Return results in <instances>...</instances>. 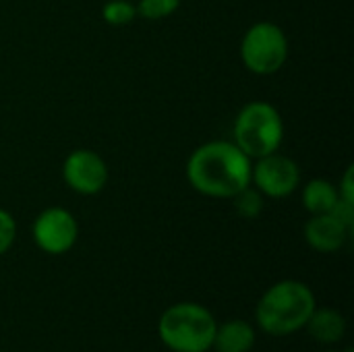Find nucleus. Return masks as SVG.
<instances>
[{
	"label": "nucleus",
	"instance_id": "nucleus-11",
	"mask_svg": "<svg viewBox=\"0 0 354 352\" xmlns=\"http://www.w3.org/2000/svg\"><path fill=\"white\" fill-rule=\"evenodd\" d=\"M257 342L255 326L247 319H228L218 324L212 351L216 352H251Z\"/></svg>",
	"mask_w": 354,
	"mask_h": 352
},
{
	"label": "nucleus",
	"instance_id": "nucleus-9",
	"mask_svg": "<svg viewBox=\"0 0 354 352\" xmlns=\"http://www.w3.org/2000/svg\"><path fill=\"white\" fill-rule=\"evenodd\" d=\"M351 232H353V228H348L332 212L311 216L307 220L305 228H303L305 243L317 253H336V251H340L346 245Z\"/></svg>",
	"mask_w": 354,
	"mask_h": 352
},
{
	"label": "nucleus",
	"instance_id": "nucleus-12",
	"mask_svg": "<svg viewBox=\"0 0 354 352\" xmlns=\"http://www.w3.org/2000/svg\"><path fill=\"white\" fill-rule=\"evenodd\" d=\"M338 189L332 180L328 178H311L309 183H305L303 193H301V201L303 207L315 216V214H330L336 203H338Z\"/></svg>",
	"mask_w": 354,
	"mask_h": 352
},
{
	"label": "nucleus",
	"instance_id": "nucleus-2",
	"mask_svg": "<svg viewBox=\"0 0 354 352\" xmlns=\"http://www.w3.org/2000/svg\"><path fill=\"white\" fill-rule=\"evenodd\" d=\"M317 307L311 286L301 280H280L272 284L255 305V324L268 336H292L305 330Z\"/></svg>",
	"mask_w": 354,
	"mask_h": 352
},
{
	"label": "nucleus",
	"instance_id": "nucleus-5",
	"mask_svg": "<svg viewBox=\"0 0 354 352\" xmlns=\"http://www.w3.org/2000/svg\"><path fill=\"white\" fill-rule=\"evenodd\" d=\"M241 60L253 75H276L288 60V35L272 21L253 23L241 39Z\"/></svg>",
	"mask_w": 354,
	"mask_h": 352
},
{
	"label": "nucleus",
	"instance_id": "nucleus-16",
	"mask_svg": "<svg viewBox=\"0 0 354 352\" xmlns=\"http://www.w3.org/2000/svg\"><path fill=\"white\" fill-rule=\"evenodd\" d=\"M17 239V222L10 212L0 207V257L10 251Z\"/></svg>",
	"mask_w": 354,
	"mask_h": 352
},
{
	"label": "nucleus",
	"instance_id": "nucleus-7",
	"mask_svg": "<svg viewBox=\"0 0 354 352\" xmlns=\"http://www.w3.org/2000/svg\"><path fill=\"white\" fill-rule=\"evenodd\" d=\"M251 185L263 197L284 199L299 189L301 168L292 158L280 154V149H278L274 154H268L263 158L253 160Z\"/></svg>",
	"mask_w": 354,
	"mask_h": 352
},
{
	"label": "nucleus",
	"instance_id": "nucleus-4",
	"mask_svg": "<svg viewBox=\"0 0 354 352\" xmlns=\"http://www.w3.org/2000/svg\"><path fill=\"white\" fill-rule=\"evenodd\" d=\"M232 141L251 160L278 151L284 141V120L278 108L263 100L245 104L234 118Z\"/></svg>",
	"mask_w": 354,
	"mask_h": 352
},
{
	"label": "nucleus",
	"instance_id": "nucleus-13",
	"mask_svg": "<svg viewBox=\"0 0 354 352\" xmlns=\"http://www.w3.org/2000/svg\"><path fill=\"white\" fill-rule=\"evenodd\" d=\"M232 205L236 210V214L245 220H255L261 216L263 212V195L253 187H245L243 191H239L234 197H232Z\"/></svg>",
	"mask_w": 354,
	"mask_h": 352
},
{
	"label": "nucleus",
	"instance_id": "nucleus-3",
	"mask_svg": "<svg viewBox=\"0 0 354 352\" xmlns=\"http://www.w3.org/2000/svg\"><path fill=\"white\" fill-rule=\"evenodd\" d=\"M218 322L214 313L193 301L170 305L158 322V336L172 352H209Z\"/></svg>",
	"mask_w": 354,
	"mask_h": 352
},
{
	"label": "nucleus",
	"instance_id": "nucleus-15",
	"mask_svg": "<svg viewBox=\"0 0 354 352\" xmlns=\"http://www.w3.org/2000/svg\"><path fill=\"white\" fill-rule=\"evenodd\" d=\"M137 15L147 21H162L170 15H174L180 6V0H139Z\"/></svg>",
	"mask_w": 354,
	"mask_h": 352
},
{
	"label": "nucleus",
	"instance_id": "nucleus-1",
	"mask_svg": "<svg viewBox=\"0 0 354 352\" xmlns=\"http://www.w3.org/2000/svg\"><path fill=\"white\" fill-rule=\"evenodd\" d=\"M253 160L234 143L214 139L195 147L187 160L189 185L212 199H232L251 185Z\"/></svg>",
	"mask_w": 354,
	"mask_h": 352
},
{
	"label": "nucleus",
	"instance_id": "nucleus-17",
	"mask_svg": "<svg viewBox=\"0 0 354 352\" xmlns=\"http://www.w3.org/2000/svg\"><path fill=\"white\" fill-rule=\"evenodd\" d=\"M336 189H338V197H340L342 201H346V203H354V168L353 166H348V168H346V172H344V176H342V180H340V185H338Z\"/></svg>",
	"mask_w": 354,
	"mask_h": 352
},
{
	"label": "nucleus",
	"instance_id": "nucleus-10",
	"mask_svg": "<svg viewBox=\"0 0 354 352\" xmlns=\"http://www.w3.org/2000/svg\"><path fill=\"white\" fill-rule=\"evenodd\" d=\"M307 334L322 346H334L346 336V319L338 309L332 307H315L307 326Z\"/></svg>",
	"mask_w": 354,
	"mask_h": 352
},
{
	"label": "nucleus",
	"instance_id": "nucleus-6",
	"mask_svg": "<svg viewBox=\"0 0 354 352\" xmlns=\"http://www.w3.org/2000/svg\"><path fill=\"white\" fill-rule=\"evenodd\" d=\"M31 239L39 251L48 255H64L79 239V222L66 207H46L31 224Z\"/></svg>",
	"mask_w": 354,
	"mask_h": 352
},
{
	"label": "nucleus",
	"instance_id": "nucleus-8",
	"mask_svg": "<svg viewBox=\"0 0 354 352\" xmlns=\"http://www.w3.org/2000/svg\"><path fill=\"white\" fill-rule=\"evenodd\" d=\"M110 170L106 160L93 149H73L62 162L64 185L79 195H97L106 189Z\"/></svg>",
	"mask_w": 354,
	"mask_h": 352
},
{
	"label": "nucleus",
	"instance_id": "nucleus-18",
	"mask_svg": "<svg viewBox=\"0 0 354 352\" xmlns=\"http://www.w3.org/2000/svg\"><path fill=\"white\" fill-rule=\"evenodd\" d=\"M324 352H342V351H334V349H328V351H324ZM351 352V351H348Z\"/></svg>",
	"mask_w": 354,
	"mask_h": 352
},
{
	"label": "nucleus",
	"instance_id": "nucleus-14",
	"mask_svg": "<svg viewBox=\"0 0 354 352\" xmlns=\"http://www.w3.org/2000/svg\"><path fill=\"white\" fill-rule=\"evenodd\" d=\"M102 19L112 27L131 25L137 19V6L131 0H108L102 6Z\"/></svg>",
	"mask_w": 354,
	"mask_h": 352
}]
</instances>
